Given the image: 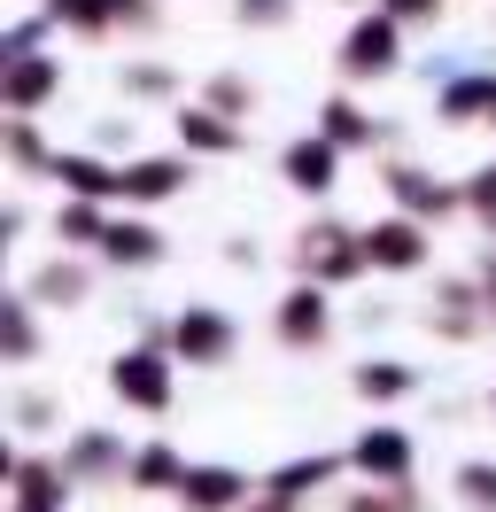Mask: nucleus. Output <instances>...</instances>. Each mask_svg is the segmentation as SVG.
<instances>
[{
  "instance_id": "nucleus-27",
  "label": "nucleus",
  "mask_w": 496,
  "mask_h": 512,
  "mask_svg": "<svg viewBox=\"0 0 496 512\" xmlns=\"http://www.w3.org/2000/svg\"><path fill=\"white\" fill-rule=\"evenodd\" d=\"M241 16H248V24H279V16H287V0H241Z\"/></svg>"
},
{
  "instance_id": "nucleus-12",
  "label": "nucleus",
  "mask_w": 496,
  "mask_h": 512,
  "mask_svg": "<svg viewBox=\"0 0 496 512\" xmlns=\"http://www.w3.org/2000/svg\"><path fill=\"white\" fill-rule=\"evenodd\" d=\"M16 505H24V512L62 505V474H55V466H39V458H24V466H16Z\"/></svg>"
},
{
  "instance_id": "nucleus-29",
  "label": "nucleus",
  "mask_w": 496,
  "mask_h": 512,
  "mask_svg": "<svg viewBox=\"0 0 496 512\" xmlns=\"http://www.w3.org/2000/svg\"><path fill=\"white\" fill-rule=\"evenodd\" d=\"M349 512H396V505H380V497H349Z\"/></svg>"
},
{
  "instance_id": "nucleus-22",
  "label": "nucleus",
  "mask_w": 496,
  "mask_h": 512,
  "mask_svg": "<svg viewBox=\"0 0 496 512\" xmlns=\"http://www.w3.org/2000/svg\"><path fill=\"white\" fill-rule=\"evenodd\" d=\"M357 388H365V396H403V388H411V373H403V365H365V373H357Z\"/></svg>"
},
{
  "instance_id": "nucleus-6",
  "label": "nucleus",
  "mask_w": 496,
  "mask_h": 512,
  "mask_svg": "<svg viewBox=\"0 0 496 512\" xmlns=\"http://www.w3.org/2000/svg\"><path fill=\"white\" fill-rule=\"evenodd\" d=\"M279 342H287V350H318V342H326V295L318 288H295L279 303Z\"/></svg>"
},
{
  "instance_id": "nucleus-16",
  "label": "nucleus",
  "mask_w": 496,
  "mask_h": 512,
  "mask_svg": "<svg viewBox=\"0 0 496 512\" xmlns=\"http://www.w3.org/2000/svg\"><path fill=\"white\" fill-rule=\"evenodd\" d=\"M326 474H334V458H295V466H279V474H272V497H287V505H295V497H310Z\"/></svg>"
},
{
  "instance_id": "nucleus-18",
  "label": "nucleus",
  "mask_w": 496,
  "mask_h": 512,
  "mask_svg": "<svg viewBox=\"0 0 496 512\" xmlns=\"http://www.w3.org/2000/svg\"><path fill=\"white\" fill-rule=\"evenodd\" d=\"M465 109H496V86H489V78H458V86L442 94V117H465Z\"/></svg>"
},
{
  "instance_id": "nucleus-32",
  "label": "nucleus",
  "mask_w": 496,
  "mask_h": 512,
  "mask_svg": "<svg viewBox=\"0 0 496 512\" xmlns=\"http://www.w3.org/2000/svg\"><path fill=\"white\" fill-rule=\"evenodd\" d=\"M16 512H24V505H16Z\"/></svg>"
},
{
  "instance_id": "nucleus-13",
  "label": "nucleus",
  "mask_w": 496,
  "mask_h": 512,
  "mask_svg": "<svg viewBox=\"0 0 496 512\" xmlns=\"http://www.w3.org/2000/svg\"><path fill=\"white\" fill-rule=\"evenodd\" d=\"M179 132H186V148H210V156H225V148H241V132L225 125L217 109H186V117H179Z\"/></svg>"
},
{
  "instance_id": "nucleus-23",
  "label": "nucleus",
  "mask_w": 496,
  "mask_h": 512,
  "mask_svg": "<svg viewBox=\"0 0 496 512\" xmlns=\"http://www.w3.org/2000/svg\"><path fill=\"white\" fill-rule=\"evenodd\" d=\"M101 233H109V225L93 218L86 202H78V210H62V241H101Z\"/></svg>"
},
{
  "instance_id": "nucleus-1",
  "label": "nucleus",
  "mask_w": 496,
  "mask_h": 512,
  "mask_svg": "<svg viewBox=\"0 0 496 512\" xmlns=\"http://www.w3.org/2000/svg\"><path fill=\"white\" fill-rule=\"evenodd\" d=\"M109 388H117L124 404H140V412H163V404H171V373H163V357H148V350H124L117 365H109Z\"/></svg>"
},
{
  "instance_id": "nucleus-25",
  "label": "nucleus",
  "mask_w": 496,
  "mask_h": 512,
  "mask_svg": "<svg viewBox=\"0 0 496 512\" xmlns=\"http://www.w3.org/2000/svg\"><path fill=\"white\" fill-rule=\"evenodd\" d=\"M8 350L31 357V319H24V303H8Z\"/></svg>"
},
{
  "instance_id": "nucleus-11",
  "label": "nucleus",
  "mask_w": 496,
  "mask_h": 512,
  "mask_svg": "<svg viewBox=\"0 0 496 512\" xmlns=\"http://www.w3.org/2000/svg\"><path fill=\"white\" fill-rule=\"evenodd\" d=\"M357 466H365V474H388V481H403V466H411V443H403L396 427H372L365 443H357Z\"/></svg>"
},
{
  "instance_id": "nucleus-7",
  "label": "nucleus",
  "mask_w": 496,
  "mask_h": 512,
  "mask_svg": "<svg viewBox=\"0 0 496 512\" xmlns=\"http://www.w3.org/2000/svg\"><path fill=\"white\" fill-rule=\"evenodd\" d=\"M241 489H248V481L233 474V466H194V474L179 481V497L194 512H233V505H241Z\"/></svg>"
},
{
  "instance_id": "nucleus-24",
  "label": "nucleus",
  "mask_w": 496,
  "mask_h": 512,
  "mask_svg": "<svg viewBox=\"0 0 496 512\" xmlns=\"http://www.w3.org/2000/svg\"><path fill=\"white\" fill-rule=\"evenodd\" d=\"M465 202H473V210H481V218L496 225V163H489V171H473V187H465Z\"/></svg>"
},
{
  "instance_id": "nucleus-4",
  "label": "nucleus",
  "mask_w": 496,
  "mask_h": 512,
  "mask_svg": "<svg viewBox=\"0 0 496 512\" xmlns=\"http://www.w3.org/2000/svg\"><path fill=\"white\" fill-rule=\"evenodd\" d=\"M171 342H179V357H194V365H225V357H233V319H225V311H186Z\"/></svg>"
},
{
  "instance_id": "nucleus-5",
  "label": "nucleus",
  "mask_w": 496,
  "mask_h": 512,
  "mask_svg": "<svg viewBox=\"0 0 496 512\" xmlns=\"http://www.w3.org/2000/svg\"><path fill=\"white\" fill-rule=\"evenodd\" d=\"M279 171H287V187L326 194V187H334V171H341V140H295V148L279 156Z\"/></svg>"
},
{
  "instance_id": "nucleus-15",
  "label": "nucleus",
  "mask_w": 496,
  "mask_h": 512,
  "mask_svg": "<svg viewBox=\"0 0 496 512\" xmlns=\"http://www.w3.org/2000/svg\"><path fill=\"white\" fill-rule=\"evenodd\" d=\"M101 249L117 256V264H155V249H163V241H155L148 225H109V233H101Z\"/></svg>"
},
{
  "instance_id": "nucleus-31",
  "label": "nucleus",
  "mask_w": 496,
  "mask_h": 512,
  "mask_svg": "<svg viewBox=\"0 0 496 512\" xmlns=\"http://www.w3.org/2000/svg\"><path fill=\"white\" fill-rule=\"evenodd\" d=\"M489 125H496V109H489Z\"/></svg>"
},
{
  "instance_id": "nucleus-20",
  "label": "nucleus",
  "mask_w": 496,
  "mask_h": 512,
  "mask_svg": "<svg viewBox=\"0 0 496 512\" xmlns=\"http://www.w3.org/2000/svg\"><path fill=\"white\" fill-rule=\"evenodd\" d=\"M39 295H47V303H78V295H86V272H70V264H47V272H39Z\"/></svg>"
},
{
  "instance_id": "nucleus-9",
  "label": "nucleus",
  "mask_w": 496,
  "mask_h": 512,
  "mask_svg": "<svg viewBox=\"0 0 496 512\" xmlns=\"http://www.w3.org/2000/svg\"><path fill=\"white\" fill-rule=\"evenodd\" d=\"M47 94H55V63H47V55H8V109L31 117Z\"/></svg>"
},
{
  "instance_id": "nucleus-28",
  "label": "nucleus",
  "mask_w": 496,
  "mask_h": 512,
  "mask_svg": "<svg viewBox=\"0 0 496 512\" xmlns=\"http://www.w3.org/2000/svg\"><path fill=\"white\" fill-rule=\"evenodd\" d=\"M396 16H434V0H388Z\"/></svg>"
},
{
  "instance_id": "nucleus-10",
  "label": "nucleus",
  "mask_w": 496,
  "mask_h": 512,
  "mask_svg": "<svg viewBox=\"0 0 496 512\" xmlns=\"http://www.w3.org/2000/svg\"><path fill=\"white\" fill-rule=\"evenodd\" d=\"M388 187H396V202L411 218H450L458 210V194L442 187V179H427V171H388Z\"/></svg>"
},
{
  "instance_id": "nucleus-8",
  "label": "nucleus",
  "mask_w": 496,
  "mask_h": 512,
  "mask_svg": "<svg viewBox=\"0 0 496 512\" xmlns=\"http://www.w3.org/2000/svg\"><path fill=\"white\" fill-rule=\"evenodd\" d=\"M179 187H186V163H171V156H148V163H124L117 171V194H132V202H163Z\"/></svg>"
},
{
  "instance_id": "nucleus-30",
  "label": "nucleus",
  "mask_w": 496,
  "mask_h": 512,
  "mask_svg": "<svg viewBox=\"0 0 496 512\" xmlns=\"http://www.w3.org/2000/svg\"><path fill=\"white\" fill-rule=\"evenodd\" d=\"M489 311H496V272H489Z\"/></svg>"
},
{
  "instance_id": "nucleus-17",
  "label": "nucleus",
  "mask_w": 496,
  "mask_h": 512,
  "mask_svg": "<svg viewBox=\"0 0 496 512\" xmlns=\"http://www.w3.org/2000/svg\"><path fill=\"white\" fill-rule=\"evenodd\" d=\"M326 140H341V148H357V140H372L365 109H357V101H326Z\"/></svg>"
},
{
  "instance_id": "nucleus-21",
  "label": "nucleus",
  "mask_w": 496,
  "mask_h": 512,
  "mask_svg": "<svg viewBox=\"0 0 496 512\" xmlns=\"http://www.w3.org/2000/svg\"><path fill=\"white\" fill-rule=\"evenodd\" d=\"M132 481L163 489V481H186V474H179V458H171V450H140V458H132Z\"/></svg>"
},
{
  "instance_id": "nucleus-3",
  "label": "nucleus",
  "mask_w": 496,
  "mask_h": 512,
  "mask_svg": "<svg viewBox=\"0 0 496 512\" xmlns=\"http://www.w3.org/2000/svg\"><path fill=\"white\" fill-rule=\"evenodd\" d=\"M365 256L388 264V272H411V264H427V225L419 218H380L365 233Z\"/></svg>"
},
{
  "instance_id": "nucleus-26",
  "label": "nucleus",
  "mask_w": 496,
  "mask_h": 512,
  "mask_svg": "<svg viewBox=\"0 0 496 512\" xmlns=\"http://www.w3.org/2000/svg\"><path fill=\"white\" fill-rule=\"evenodd\" d=\"M210 101H217V109H248V86H241V78H217Z\"/></svg>"
},
{
  "instance_id": "nucleus-19",
  "label": "nucleus",
  "mask_w": 496,
  "mask_h": 512,
  "mask_svg": "<svg viewBox=\"0 0 496 512\" xmlns=\"http://www.w3.org/2000/svg\"><path fill=\"white\" fill-rule=\"evenodd\" d=\"M458 497L481 505V512H496V466H458Z\"/></svg>"
},
{
  "instance_id": "nucleus-2",
  "label": "nucleus",
  "mask_w": 496,
  "mask_h": 512,
  "mask_svg": "<svg viewBox=\"0 0 496 512\" xmlns=\"http://www.w3.org/2000/svg\"><path fill=\"white\" fill-rule=\"evenodd\" d=\"M341 70L349 78H380V70H396V16H365L349 47H341Z\"/></svg>"
},
{
  "instance_id": "nucleus-14",
  "label": "nucleus",
  "mask_w": 496,
  "mask_h": 512,
  "mask_svg": "<svg viewBox=\"0 0 496 512\" xmlns=\"http://www.w3.org/2000/svg\"><path fill=\"white\" fill-rule=\"evenodd\" d=\"M55 179L78 194V202H93V194H117V171H101L93 156H62V163H55Z\"/></svg>"
}]
</instances>
